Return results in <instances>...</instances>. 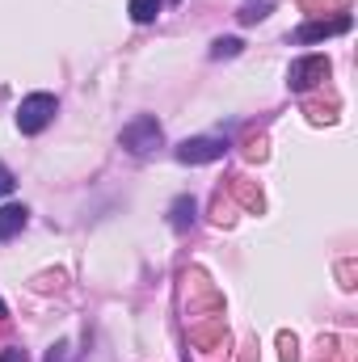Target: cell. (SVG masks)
<instances>
[{
  "instance_id": "6da1fadb",
  "label": "cell",
  "mask_w": 358,
  "mask_h": 362,
  "mask_svg": "<svg viewBox=\"0 0 358 362\" xmlns=\"http://www.w3.org/2000/svg\"><path fill=\"white\" fill-rule=\"evenodd\" d=\"M118 144H122L131 156H152V152L165 144V127L156 122V114H139V118H131V122L122 127Z\"/></svg>"
},
{
  "instance_id": "7a4b0ae2",
  "label": "cell",
  "mask_w": 358,
  "mask_h": 362,
  "mask_svg": "<svg viewBox=\"0 0 358 362\" xmlns=\"http://www.w3.org/2000/svg\"><path fill=\"white\" fill-rule=\"evenodd\" d=\"M55 110H59L55 93H30V97H21V105H17V131L21 135H42L51 127Z\"/></svg>"
},
{
  "instance_id": "3957f363",
  "label": "cell",
  "mask_w": 358,
  "mask_h": 362,
  "mask_svg": "<svg viewBox=\"0 0 358 362\" xmlns=\"http://www.w3.org/2000/svg\"><path fill=\"white\" fill-rule=\"evenodd\" d=\"M173 156L181 165H215V160L228 156V139L224 135H194V139H181L173 148Z\"/></svg>"
},
{
  "instance_id": "277c9868",
  "label": "cell",
  "mask_w": 358,
  "mask_h": 362,
  "mask_svg": "<svg viewBox=\"0 0 358 362\" xmlns=\"http://www.w3.org/2000/svg\"><path fill=\"white\" fill-rule=\"evenodd\" d=\"M325 76H329V59H325V55H299V59H291V68H287V85H291V93L316 89Z\"/></svg>"
},
{
  "instance_id": "5b68a950",
  "label": "cell",
  "mask_w": 358,
  "mask_h": 362,
  "mask_svg": "<svg viewBox=\"0 0 358 362\" xmlns=\"http://www.w3.org/2000/svg\"><path fill=\"white\" fill-rule=\"evenodd\" d=\"M350 25H354V17H350V13L316 17V21H304V25L291 34V42H329V38H337V34H350Z\"/></svg>"
},
{
  "instance_id": "8992f818",
  "label": "cell",
  "mask_w": 358,
  "mask_h": 362,
  "mask_svg": "<svg viewBox=\"0 0 358 362\" xmlns=\"http://www.w3.org/2000/svg\"><path fill=\"white\" fill-rule=\"evenodd\" d=\"M194 219H198V202H194V194H178V198L169 202V228H173V232H190Z\"/></svg>"
},
{
  "instance_id": "52a82bcc",
  "label": "cell",
  "mask_w": 358,
  "mask_h": 362,
  "mask_svg": "<svg viewBox=\"0 0 358 362\" xmlns=\"http://www.w3.org/2000/svg\"><path fill=\"white\" fill-rule=\"evenodd\" d=\"M25 223H30V206L25 202H4L0 206V240H13Z\"/></svg>"
},
{
  "instance_id": "ba28073f",
  "label": "cell",
  "mask_w": 358,
  "mask_h": 362,
  "mask_svg": "<svg viewBox=\"0 0 358 362\" xmlns=\"http://www.w3.org/2000/svg\"><path fill=\"white\" fill-rule=\"evenodd\" d=\"M161 8H165V0H127V13H131V21H139V25L156 21V17H161Z\"/></svg>"
},
{
  "instance_id": "9c48e42d",
  "label": "cell",
  "mask_w": 358,
  "mask_h": 362,
  "mask_svg": "<svg viewBox=\"0 0 358 362\" xmlns=\"http://www.w3.org/2000/svg\"><path fill=\"white\" fill-rule=\"evenodd\" d=\"M270 13H274V4H270V0H258V4H245V8L236 13V21H241V25H258V21H266Z\"/></svg>"
},
{
  "instance_id": "30bf717a",
  "label": "cell",
  "mask_w": 358,
  "mask_h": 362,
  "mask_svg": "<svg viewBox=\"0 0 358 362\" xmlns=\"http://www.w3.org/2000/svg\"><path fill=\"white\" fill-rule=\"evenodd\" d=\"M241 51H245L241 38H215V42H211V59H236Z\"/></svg>"
},
{
  "instance_id": "8fae6325",
  "label": "cell",
  "mask_w": 358,
  "mask_h": 362,
  "mask_svg": "<svg viewBox=\"0 0 358 362\" xmlns=\"http://www.w3.org/2000/svg\"><path fill=\"white\" fill-rule=\"evenodd\" d=\"M13 185H17V177H13V169H8V165L0 160V198H4V194H13Z\"/></svg>"
},
{
  "instance_id": "7c38bea8",
  "label": "cell",
  "mask_w": 358,
  "mask_h": 362,
  "mask_svg": "<svg viewBox=\"0 0 358 362\" xmlns=\"http://www.w3.org/2000/svg\"><path fill=\"white\" fill-rule=\"evenodd\" d=\"M68 350H72L68 341H55V346L47 350V362H68Z\"/></svg>"
},
{
  "instance_id": "4fadbf2b",
  "label": "cell",
  "mask_w": 358,
  "mask_h": 362,
  "mask_svg": "<svg viewBox=\"0 0 358 362\" xmlns=\"http://www.w3.org/2000/svg\"><path fill=\"white\" fill-rule=\"evenodd\" d=\"M0 362H30V358H25V350L8 346V350H0Z\"/></svg>"
},
{
  "instance_id": "5bb4252c",
  "label": "cell",
  "mask_w": 358,
  "mask_h": 362,
  "mask_svg": "<svg viewBox=\"0 0 358 362\" xmlns=\"http://www.w3.org/2000/svg\"><path fill=\"white\" fill-rule=\"evenodd\" d=\"M169 4H178V0H169Z\"/></svg>"
}]
</instances>
